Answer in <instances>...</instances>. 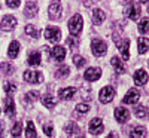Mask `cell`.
Segmentation results:
<instances>
[{"label":"cell","mask_w":149,"mask_h":138,"mask_svg":"<svg viewBox=\"0 0 149 138\" xmlns=\"http://www.w3.org/2000/svg\"><path fill=\"white\" fill-rule=\"evenodd\" d=\"M84 27V19L79 14H74L70 19H69V31L73 36H79Z\"/></svg>","instance_id":"1"},{"label":"cell","mask_w":149,"mask_h":138,"mask_svg":"<svg viewBox=\"0 0 149 138\" xmlns=\"http://www.w3.org/2000/svg\"><path fill=\"white\" fill-rule=\"evenodd\" d=\"M124 14H125L127 18H130L133 21H137L140 18V6L134 2H128L125 9H124Z\"/></svg>","instance_id":"2"},{"label":"cell","mask_w":149,"mask_h":138,"mask_svg":"<svg viewBox=\"0 0 149 138\" xmlns=\"http://www.w3.org/2000/svg\"><path fill=\"white\" fill-rule=\"evenodd\" d=\"M91 49H93V54L95 57H103L107 51V45L106 42H103L102 39H93L91 42Z\"/></svg>","instance_id":"3"},{"label":"cell","mask_w":149,"mask_h":138,"mask_svg":"<svg viewBox=\"0 0 149 138\" xmlns=\"http://www.w3.org/2000/svg\"><path fill=\"white\" fill-rule=\"evenodd\" d=\"M24 80L27 83H42L43 76L40 71H34V70H26L24 71Z\"/></svg>","instance_id":"4"},{"label":"cell","mask_w":149,"mask_h":138,"mask_svg":"<svg viewBox=\"0 0 149 138\" xmlns=\"http://www.w3.org/2000/svg\"><path fill=\"white\" fill-rule=\"evenodd\" d=\"M113 97H115V89L112 86H104L100 91V94H98V98H100V101L103 104H109L113 99Z\"/></svg>","instance_id":"5"},{"label":"cell","mask_w":149,"mask_h":138,"mask_svg":"<svg viewBox=\"0 0 149 138\" xmlns=\"http://www.w3.org/2000/svg\"><path fill=\"white\" fill-rule=\"evenodd\" d=\"M45 39L49 42H58L61 39V30L58 27H46L45 28Z\"/></svg>","instance_id":"6"},{"label":"cell","mask_w":149,"mask_h":138,"mask_svg":"<svg viewBox=\"0 0 149 138\" xmlns=\"http://www.w3.org/2000/svg\"><path fill=\"white\" fill-rule=\"evenodd\" d=\"M15 26H17V18L12 15H6L0 21V30H3V31H12L15 28Z\"/></svg>","instance_id":"7"},{"label":"cell","mask_w":149,"mask_h":138,"mask_svg":"<svg viewBox=\"0 0 149 138\" xmlns=\"http://www.w3.org/2000/svg\"><path fill=\"white\" fill-rule=\"evenodd\" d=\"M90 132L94 134V135H98V134H102L104 126H103V120L100 117H94L91 122H90V126H88Z\"/></svg>","instance_id":"8"},{"label":"cell","mask_w":149,"mask_h":138,"mask_svg":"<svg viewBox=\"0 0 149 138\" xmlns=\"http://www.w3.org/2000/svg\"><path fill=\"white\" fill-rule=\"evenodd\" d=\"M100 76H102V70L97 68V67H90L84 73L85 80H88V82H95V80L100 79Z\"/></svg>","instance_id":"9"},{"label":"cell","mask_w":149,"mask_h":138,"mask_svg":"<svg viewBox=\"0 0 149 138\" xmlns=\"http://www.w3.org/2000/svg\"><path fill=\"white\" fill-rule=\"evenodd\" d=\"M48 12H49L48 15H49V18H51V19H54V21L60 19L61 18V3L60 2H54L52 5H49Z\"/></svg>","instance_id":"10"},{"label":"cell","mask_w":149,"mask_h":138,"mask_svg":"<svg viewBox=\"0 0 149 138\" xmlns=\"http://www.w3.org/2000/svg\"><path fill=\"white\" fill-rule=\"evenodd\" d=\"M139 98H140V94H139L137 89H130L125 94V97L122 98V103L124 104H136L139 101Z\"/></svg>","instance_id":"11"},{"label":"cell","mask_w":149,"mask_h":138,"mask_svg":"<svg viewBox=\"0 0 149 138\" xmlns=\"http://www.w3.org/2000/svg\"><path fill=\"white\" fill-rule=\"evenodd\" d=\"M130 117V113L127 108H124V107H116L115 108V119L119 122V123H125Z\"/></svg>","instance_id":"12"},{"label":"cell","mask_w":149,"mask_h":138,"mask_svg":"<svg viewBox=\"0 0 149 138\" xmlns=\"http://www.w3.org/2000/svg\"><path fill=\"white\" fill-rule=\"evenodd\" d=\"M133 79H134V83L136 85H139V86H143L146 82H148V73L145 71V70H137V71H136L134 73V76H133Z\"/></svg>","instance_id":"13"},{"label":"cell","mask_w":149,"mask_h":138,"mask_svg":"<svg viewBox=\"0 0 149 138\" xmlns=\"http://www.w3.org/2000/svg\"><path fill=\"white\" fill-rule=\"evenodd\" d=\"M37 10H39V8H37V5L34 2H29L26 5V8H24V17H27V18H34L36 14H37Z\"/></svg>","instance_id":"14"},{"label":"cell","mask_w":149,"mask_h":138,"mask_svg":"<svg viewBox=\"0 0 149 138\" xmlns=\"http://www.w3.org/2000/svg\"><path fill=\"white\" fill-rule=\"evenodd\" d=\"M51 57L57 61H63L66 58V49L63 46H54L51 49Z\"/></svg>","instance_id":"15"},{"label":"cell","mask_w":149,"mask_h":138,"mask_svg":"<svg viewBox=\"0 0 149 138\" xmlns=\"http://www.w3.org/2000/svg\"><path fill=\"white\" fill-rule=\"evenodd\" d=\"M106 19V14L102 9H94L93 12V24L94 26H102Z\"/></svg>","instance_id":"16"},{"label":"cell","mask_w":149,"mask_h":138,"mask_svg":"<svg viewBox=\"0 0 149 138\" xmlns=\"http://www.w3.org/2000/svg\"><path fill=\"white\" fill-rule=\"evenodd\" d=\"M5 111L9 117H14L15 115V103H14V98L12 97H6L5 99Z\"/></svg>","instance_id":"17"},{"label":"cell","mask_w":149,"mask_h":138,"mask_svg":"<svg viewBox=\"0 0 149 138\" xmlns=\"http://www.w3.org/2000/svg\"><path fill=\"white\" fill-rule=\"evenodd\" d=\"M76 94V89L74 88H61V89L58 91V97L61 98V99H70V98H73V95Z\"/></svg>","instance_id":"18"},{"label":"cell","mask_w":149,"mask_h":138,"mask_svg":"<svg viewBox=\"0 0 149 138\" xmlns=\"http://www.w3.org/2000/svg\"><path fill=\"white\" fill-rule=\"evenodd\" d=\"M18 54H19V43H18L17 40L10 42V45H9V51H8V57H9L10 59H15V58L18 57Z\"/></svg>","instance_id":"19"},{"label":"cell","mask_w":149,"mask_h":138,"mask_svg":"<svg viewBox=\"0 0 149 138\" xmlns=\"http://www.w3.org/2000/svg\"><path fill=\"white\" fill-rule=\"evenodd\" d=\"M128 48H130V40H128V39H124V40L121 42V45L118 46V49L121 51V55H122L124 59H128V58H130Z\"/></svg>","instance_id":"20"},{"label":"cell","mask_w":149,"mask_h":138,"mask_svg":"<svg viewBox=\"0 0 149 138\" xmlns=\"http://www.w3.org/2000/svg\"><path fill=\"white\" fill-rule=\"evenodd\" d=\"M110 64L115 67V70H116V73H118V74H122L124 71H125V66H124V62H122V61H121V58H118V57H112Z\"/></svg>","instance_id":"21"},{"label":"cell","mask_w":149,"mask_h":138,"mask_svg":"<svg viewBox=\"0 0 149 138\" xmlns=\"http://www.w3.org/2000/svg\"><path fill=\"white\" fill-rule=\"evenodd\" d=\"M24 31H26V34H27V36L33 37V39H37V37L40 36V30L37 28L36 26H33V24H27L26 28H24Z\"/></svg>","instance_id":"22"},{"label":"cell","mask_w":149,"mask_h":138,"mask_svg":"<svg viewBox=\"0 0 149 138\" xmlns=\"http://www.w3.org/2000/svg\"><path fill=\"white\" fill-rule=\"evenodd\" d=\"M137 48H139V54H146L148 49H149V39H146V37H139Z\"/></svg>","instance_id":"23"},{"label":"cell","mask_w":149,"mask_h":138,"mask_svg":"<svg viewBox=\"0 0 149 138\" xmlns=\"http://www.w3.org/2000/svg\"><path fill=\"white\" fill-rule=\"evenodd\" d=\"M130 137L131 138H145L146 137V129L143 126H136V128L131 129Z\"/></svg>","instance_id":"24"},{"label":"cell","mask_w":149,"mask_h":138,"mask_svg":"<svg viewBox=\"0 0 149 138\" xmlns=\"http://www.w3.org/2000/svg\"><path fill=\"white\" fill-rule=\"evenodd\" d=\"M27 62H29L30 66H39L40 64V54L37 52V51L30 52V55L27 58Z\"/></svg>","instance_id":"25"},{"label":"cell","mask_w":149,"mask_h":138,"mask_svg":"<svg viewBox=\"0 0 149 138\" xmlns=\"http://www.w3.org/2000/svg\"><path fill=\"white\" fill-rule=\"evenodd\" d=\"M134 115H136V117H139V119H146L149 116V111H148V108L145 106H137L134 108Z\"/></svg>","instance_id":"26"},{"label":"cell","mask_w":149,"mask_h":138,"mask_svg":"<svg viewBox=\"0 0 149 138\" xmlns=\"http://www.w3.org/2000/svg\"><path fill=\"white\" fill-rule=\"evenodd\" d=\"M42 103H43V106H45L46 108H52V107H55V104H57V99L48 94V95H43V97H42Z\"/></svg>","instance_id":"27"},{"label":"cell","mask_w":149,"mask_h":138,"mask_svg":"<svg viewBox=\"0 0 149 138\" xmlns=\"http://www.w3.org/2000/svg\"><path fill=\"white\" fill-rule=\"evenodd\" d=\"M26 137L27 138H37V134H36V129H34V125L31 120L27 122V128H26Z\"/></svg>","instance_id":"28"},{"label":"cell","mask_w":149,"mask_h":138,"mask_svg":"<svg viewBox=\"0 0 149 138\" xmlns=\"http://www.w3.org/2000/svg\"><path fill=\"white\" fill-rule=\"evenodd\" d=\"M69 73H70V68H69L67 66H61V67L57 70V73H55V77H57V79H64V77L69 76Z\"/></svg>","instance_id":"29"},{"label":"cell","mask_w":149,"mask_h":138,"mask_svg":"<svg viewBox=\"0 0 149 138\" xmlns=\"http://www.w3.org/2000/svg\"><path fill=\"white\" fill-rule=\"evenodd\" d=\"M0 71L3 74H12L14 73V66H12L10 62H2V64H0Z\"/></svg>","instance_id":"30"},{"label":"cell","mask_w":149,"mask_h":138,"mask_svg":"<svg viewBox=\"0 0 149 138\" xmlns=\"http://www.w3.org/2000/svg\"><path fill=\"white\" fill-rule=\"evenodd\" d=\"M24 97H26V98H24V104H30V103H33V101H37V98H39V94L33 91V92L26 94Z\"/></svg>","instance_id":"31"},{"label":"cell","mask_w":149,"mask_h":138,"mask_svg":"<svg viewBox=\"0 0 149 138\" xmlns=\"http://www.w3.org/2000/svg\"><path fill=\"white\" fill-rule=\"evenodd\" d=\"M21 132H22V123H21V122H17V123L14 125V126H12L10 134H12V137L18 138V137L21 135Z\"/></svg>","instance_id":"32"},{"label":"cell","mask_w":149,"mask_h":138,"mask_svg":"<svg viewBox=\"0 0 149 138\" xmlns=\"http://www.w3.org/2000/svg\"><path fill=\"white\" fill-rule=\"evenodd\" d=\"M139 31L142 34L148 33L149 31V18H143L140 22H139Z\"/></svg>","instance_id":"33"},{"label":"cell","mask_w":149,"mask_h":138,"mask_svg":"<svg viewBox=\"0 0 149 138\" xmlns=\"http://www.w3.org/2000/svg\"><path fill=\"white\" fill-rule=\"evenodd\" d=\"M72 61L74 62V66H76L78 68H82V67L85 66V62H86L85 58H82L81 55H73V57H72Z\"/></svg>","instance_id":"34"},{"label":"cell","mask_w":149,"mask_h":138,"mask_svg":"<svg viewBox=\"0 0 149 138\" xmlns=\"http://www.w3.org/2000/svg\"><path fill=\"white\" fill-rule=\"evenodd\" d=\"M90 111V106L85 104V103H81L76 106V113H79V115H86V113Z\"/></svg>","instance_id":"35"},{"label":"cell","mask_w":149,"mask_h":138,"mask_svg":"<svg viewBox=\"0 0 149 138\" xmlns=\"http://www.w3.org/2000/svg\"><path fill=\"white\" fill-rule=\"evenodd\" d=\"M66 132H67L69 135H72V134H78V132H79V128H78L74 123H69L67 126H66Z\"/></svg>","instance_id":"36"},{"label":"cell","mask_w":149,"mask_h":138,"mask_svg":"<svg viewBox=\"0 0 149 138\" xmlns=\"http://www.w3.org/2000/svg\"><path fill=\"white\" fill-rule=\"evenodd\" d=\"M15 89H17V86H15L14 83H10V82H8V83L5 85V92H6V94L15 92Z\"/></svg>","instance_id":"37"},{"label":"cell","mask_w":149,"mask_h":138,"mask_svg":"<svg viewBox=\"0 0 149 138\" xmlns=\"http://www.w3.org/2000/svg\"><path fill=\"white\" fill-rule=\"evenodd\" d=\"M43 131H45V135H48V137H52V134H54V128L51 126V125H45Z\"/></svg>","instance_id":"38"},{"label":"cell","mask_w":149,"mask_h":138,"mask_svg":"<svg viewBox=\"0 0 149 138\" xmlns=\"http://www.w3.org/2000/svg\"><path fill=\"white\" fill-rule=\"evenodd\" d=\"M67 45L73 49V48H78V39H76V37H73V39H72V37H69V39H67Z\"/></svg>","instance_id":"39"},{"label":"cell","mask_w":149,"mask_h":138,"mask_svg":"<svg viewBox=\"0 0 149 138\" xmlns=\"http://www.w3.org/2000/svg\"><path fill=\"white\" fill-rule=\"evenodd\" d=\"M6 3H8V6L9 8H18L19 6V3H21V0H6Z\"/></svg>","instance_id":"40"},{"label":"cell","mask_w":149,"mask_h":138,"mask_svg":"<svg viewBox=\"0 0 149 138\" xmlns=\"http://www.w3.org/2000/svg\"><path fill=\"white\" fill-rule=\"evenodd\" d=\"M5 137V122L0 120V138Z\"/></svg>","instance_id":"41"},{"label":"cell","mask_w":149,"mask_h":138,"mask_svg":"<svg viewBox=\"0 0 149 138\" xmlns=\"http://www.w3.org/2000/svg\"><path fill=\"white\" fill-rule=\"evenodd\" d=\"M106 138H118V135H116L115 132H110V134H109V135H107Z\"/></svg>","instance_id":"42"},{"label":"cell","mask_w":149,"mask_h":138,"mask_svg":"<svg viewBox=\"0 0 149 138\" xmlns=\"http://www.w3.org/2000/svg\"><path fill=\"white\" fill-rule=\"evenodd\" d=\"M139 2H142V3H146V2H149V0H139Z\"/></svg>","instance_id":"43"},{"label":"cell","mask_w":149,"mask_h":138,"mask_svg":"<svg viewBox=\"0 0 149 138\" xmlns=\"http://www.w3.org/2000/svg\"><path fill=\"white\" fill-rule=\"evenodd\" d=\"M78 138H84V137H82V135H81V137H78Z\"/></svg>","instance_id":"44"},{"label":"cell","mask_w":149,"mask_h":138,"mask_svg":"<svg viewBox=\"0 0 149 138\" xmlns=\"http://www.w3.org/2000/svg\"><path fill=\"white\" fill-rule=\"evenodd\" d=\"M148 64H149V61H148Z\"/></svg>","instance_id":"45"},{"label":"cell","mask_w":149,"mask_h":138,"mask_svg":"<svg viewBox=\"0 0 149 138\" xmlns=\"http://www.w3.org/2000/svg\"><path fill=\"white\" fill-rule=\"evenodd\" d=\"M148 10H149V8H148Z\"/></svg>","instance_id":"46"}]
</instances>
